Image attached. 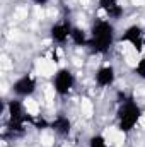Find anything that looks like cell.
<instances>
[{
    "instance_id": "obj_13",
    "label": "cell",
    "mask_w": 145,
    "mask_h": 147,
    "mask_svg": "<svg viewBox=\"0 0 145 147\" xmlns=\"http://www.w3.org/2000/svg\"><path fill=\"white\" fill-rule=\"evenodd\" d=\"M133 72H135V75H137L138 79L145 80V57H140V58L135 62V65H133Z\"/></svg>"
},
{
    "instance_id": "obj_11",
    "label": "cell",
    "mask_w": 145,
    "mask_h": 147,
    "mask_svg": "<svg viewBox=\"0 0 145 147\" xmlns=\"http://www.w3.org/2000/svg\"><path fill=\"white\" fill-rule=\"evenodd\" d=\"M70 43L77 45V46H87L89 45V33L84 31L82 28H72V36H70Z\"/></svg>"
},
{
    "instance_id": "obj_14",
    "label": "cell",
    "mask_w": 145,
    "mask_h": 147,
    "mask_svg": "<svg viewBox=\"0 0 145 147\" xmlns=\"http://www.w3.org/2000/svg\"><path fill=\"white\" fill-rule=\"evenodd\" d=\"M34 5H38V7H44V5H48L50 3V0H31Z\"/></svg>"
},
{
    "instance_id": "obj_7",
    "label": "cell",
    "mask_w": 145,
    "mask_h": 147,
    "mask_svg": "<svg viewBox=\"0 0 145 147\" xmlns=\"http://www.w3.org/2000/svg\"><path fill=\"white\" fill-rule=\"evenodd\" d=\"M72 24L68 21H58L50 28V38L55 45H65L72 36Z\"/></svg>"
},
{
    "instance_id": "obj_4",
    "label": "cell",
    "mask_w": 145,
    "mask_h": 147,
    "mask_svg": "<svg viewBox=\"0 0 145 147\" xmlns=\"http://www.w3.org/2000/svg\"><path fill=\"white\" fill-rule=\"evenodd\" d=\"M7 115H9V123L15 130H22L26 120H29V111L26 108V101H22L21 98L10 99L7 103Z\"/></svg>"
},
{
    "instance_id": "obj_12",
    "label": "cell",
    "mask_w": 145,
    "mask_h": 147,
    "mask_svg": "<svg viewBox=\"0 0 145 147\" xmlns=\"http://www.w3.org/2000/svg\"><path fill=\"white\" fill-rule=\"evenodd\" d=\"M87 147H111V144L108 142V139H106L103 134H94V135L89 139Z\"/></svg>"
},
{
    "instance_id": "obj_9",
    "label": "cell",
    "mask_w": 145,
    "mask_h": 147,
    "mask_svg": "<svg viewBox=\"0 0 145 147\" xmlns=\"http://www.w3.org/2000/svg\"><path fill=\"white\" fill-rule=\"evenodd\" d=\"M50 128H51L56 135H60V137H68L70 132H72V121H70L68 116L58 115V116H55V118L51 120Z\"/></svg>"
},
{
    "instance_id": "obj_3",
    "label": "cell",
    "mask_w": 145,
    "mask_h": 147,
    "mask_svg": "<svg viewBox=\"0 0 145 147\" xmlns=\"http://www.w3.org/2000/svg\"><path fill=\"white\" fill-rule=\"evenodd\" d=\"M75 82H77L75 74H73L70 69H67V67L58 69L56 72L53 74V77H51L53 91H55V94H58V96H68V94L72 92V89L75 87Z\"/></svg>"
},
{
    "instance_id": "obj_2",
    "label": "cell",
    "mask_w": 145,
    "mask_h": 147,
    "mask_svg": "<svg viewBox=\"0 0 145 147\" xmlns=\"http://www.w3.org/2000/svg\"><path fill=\"white\" fill-rule=\"evenodd\" d=\"M142 118H144V110L135 99L128 98L119 103V108L116 111V125L121 134H130L142 121Z\"/></svg>"
},
{
    "instance_id": "obj_10",
    "label": "cell",
    "mask_w": 145,
    "mask_h": 147,
    "mask_svg": "<svg viewBox=\"0 0 145 147\" xmlns=\"http://www.w3.org/2000/svg\"><path fill=\"white\" fill-rule=\"evenodd\" d=\"M101 10L108 16V19H119L123 16V5L119 3V0H97Z\"/></svg>"
},
{
    "instance_id": "obj_5",
    "label": "cell",
    "mask_w": 145,
    "mask_h": 147,
    "mask_svg": "<svg viewBox=\"0 0 145 147\" xmlns=\"http://www.w3.org/2000/svg\"><path fill=\"white\" fill-rule=\"evenodd\" d=\"M38 89V80L33 74H24L21 77H17L12 84V92L15 98L21 99H28L31 98Z\"/></svg>"
},
{
    "instance_id": "obj_8",
    "label": "cell",
    "mask_w": 145,
    "mask_h": 147,
    "mask_svg": "<svg viewBox=\"0 0 145 147\" xmlns=\"http://www.w3.org/2000/svg\"><path fill=\"white\" fill-rule=\"evenodd\" d=\"M114 80H116V69L113 67V65H103V67H99L96 74H94V82H96V86L97 87H101V89H106V87H111L113 84H114Z\"/></svg>"
},
{
    "instance_id": "obj_6",
    "label": "cell",
    "mask_w": 145,
    "mask_h": 147,
    "mask_svg": "<svg viewBox=\"0 0 145 147\" xmlns=\"http://www.w3.org/2000/svg\"><path fill=\"white\" fill-rule=\"evenodd\" d=\"M119 41L130 45V48H132L133 51L142 53L144 48H145V33L140 26L133 24V26H128V28L125 29V33L121 34Z\"/></svg>"
},
{
    "instance_id": "obj_1",
    "label": "cell",
    "mask_w": 145,
    "mask_h": 147,
    "mask_svg": "<svg viewBox=\"0 0 145 147\" xmlns=\"http://www.w3.org/2000/svg\"><path fill=\"white\" fill-rule=\"evenodd\" d=\"M116 41V29L109 19H96L89 31V45L87 48L92 53L104 55L111 50Z\"/></svg>"
}]
</instances>
